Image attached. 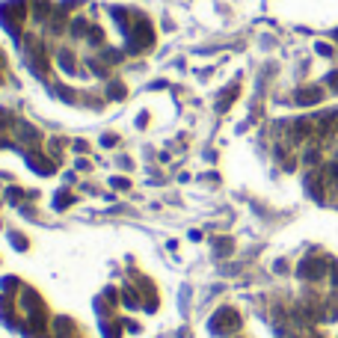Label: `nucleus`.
<instances>
[{
    "mask_svg": "<svg viewBox=\"0 0 338 338\" xmlns=\"http://www.w3.org/2000/svg\"><path fill=\"white\" fill-rule=\"evenodd\" d=\"M104 59H107V62H119V59H122V50H107Z\"/></svg>",
    "mask_w": 338,
    "mask_h": 338,
    "instance_id": "nucleus-16",
    "label": "nucleus"
},
{
    "mask_svg": "<svg viewBox=\"0 0 338 338\" xmlns=\"http://www.w3.org/2000/svg\"><path fill=\"white\" fill-rule=\"evenodd\" d=\"M86 36H89V42H92V45H101V42H104V33H101L98 27H92V30H89Z\"/></svg>",
    "mask_w": 338,
    "mask_h": 338,
    "instance_id": "nucleus-14",
    "label": "nucleus"
},
{
    "mask_svg": "<svg viewBox=\"0 0 338 338\" xmlns=\"http://www.w3.org/2000/svg\"><path fill=\"white\" fill-rule=\"evenodd\" d=\"M59 65H62L68 74H74V71H77V65H74V53H71V50H59Z\"/></svg>",
    "mask_w": 338,
    "mask_h": 338,
    "instance_id": "nucleus-10",
    "label": "nucleus"
},
{
    "mask_svg": "<svg viewBox=\"0 0 338 338\" xmlns=\"http://www.w3.org/2000/svg\"><path fill=\"white\" fill-rule=\"evenodd\" d=\"M15 137H18V145H33V143L42 140V134H39L30 122H18V125H15Z\"/></svg>",
    "mask_w": 338,
    "mask_h": 338,
    "instance_id": "nucleus-5",
    "label": "nucleus"
},
{
    "mask_svg": "<svg viewBox=\"0 0 338 338\" xmlns=\"http://www.w3.org/2000/svg\"><path fill=\"white\" fill-rule=\"evenodd\" d=\"M125 303H128V306H137V303H140V297H137V294L128 288V291H125Z\"/></svg>",
    "mask_w": 338,
    "mask_h": 338,
    "instance_id": "nucleus-18",
    "label": "nucleus"
},
{
    "mask_svg": "<svg viewBox=\"0 0 338 338\" xmlns=\"http://www.w3.org/2000/svg\"><path fill=\"white\" fill-rule=\"evenodd\" d=\"M113 187H119V190H125V187H128V181H125V178H113Z\"/></svg>",
    "mask_w": 338,
    "mask_h": 338,
    "instance_id": "nucleus-21",
    "label": "nucleus"
},
{
    "mask_svg": "<svg viewBox=\"0 0 338 338\" xmlns=\"http://www.w3.org/2000/svg\"><path fill=\"white\" fill-rule=\"evenodd\" d=\"M107 95H110V98H116V101H119V98H125V86H122V83H119V80H116V83H110V89H107Z\"/></svg>",
    "mask_w": 338,
    "mask_h": 338,
    "instance_id": "nucleus-12",
    "label": "nucleus"
},
{
    "mask_svg": "<svg viewBox=\"0 0 338 338\" xmlns=\"http://www.w3.org/2000/svg\"><path fill=\"white\" fill-rule=\"evenodd\" d=\"M65 205H71V196H68V193H65V190H62V193H59V199H56V208H59V211H62V208H65Z\"/></svg>",
    "mask_w": 338,
    "mask_h": 338,
    "instance_id": "nucleus-15",
    "label": "nucleus"
},
{
    "mask_svg": "<svg viewBox=\"0 0 338 338\" xmlns=\"http://www.w3.org/2000/svg\"><path fill=\"white\" fill-rule=\"evenodd\" d=\"M15 125H18V119H15L6 107H0V137H3L6 131H15Z\"/></svg>",
    "mask_w": 338,
    "mask_h": 338,
    "instance_id": "nucleus-9",
    "label": "nucleus"
},
{
    "mask_svg": "<svg viewBox=\"0 0 338 338\" xmlns=\"http://www.w3.org/2000/svg\"><path fill=\"white\" fill-rule=\"evenodd\" d=\"M154 42V30H151V24L140 15H134V24H131V30H128V48L131 50H143V48H148Z\"/></svg>",
    "mask_w": 338,
    "mask_h": 338,
    "instance_id": "nucleus-1",
    "label": "nucleus"
},
{
    "mask_svg": "<svg viewBox=\"0 0 338 338\" xmlns=\"http://www.w3.org/2000/svg\"><path fill=\"white\" fill-rule=\"evenodd\" d=\"M27 163H30L39 175H50V172H53V160L45 157V154H39V151H27Z\"/></svg>",
    "mask_w": 338,
    "mask_h": 338,
    "instance_id": "nucleus-6",
    "label": "nucleus"
},
{
    "mask_svg": "<svg viewBox=\"0 0 338 338\" xmlns=\"http://www.w3.org/2000/svg\"><path fill=\"white\" fill-rule=\"evenodd\" d=\"M83 33H86V18H77L71 24V36H83Z\"/></svg>",
    "mask_w": 338,
    "mask_h": 338,
    "instance_id": "nucleus-13",
    "label": "nucleus"
},
{
    "mask_svg": "<svg viewBox=\"0 0 338 338\" xmlns=\"http://www.w3.org/2000/svg\"><path fill=\"white\" fill-rule=\"evenodd\" d=\"M235 95H238V86H232V89H226L223 95H220V104H217V110H226L232 101H235Z\"/></svg>",
    "mask_w": 338,
    "mask_h": 338,
    "instance_id": "nucleus-11",
    "label": "nucleus"
},
{
    "mask_svg": "<svg viewBox=\"0 0 338 338\" xmlns=\"http://www.w3.org/2000/svg\"><path fill=\"white\" fill-rule=\"evenodd\" d=\"M12 243H15L18 249H27V238H24V235H12Z\"/></svg>",
    "mask_w": 338,
    "mask_h": 338,
    "instance_id": "nucleus-17",
    "label": "nucleus"
},
{
    "mask_svg": "<svg viewBox=\"0 0 338 338\" xmlns=\"http://www.w3.org/2000/svg\"><path fill=\"white\" fill-rule=\"evenodd\" d=\"M324 98V92L321 89H315V86H309V89H300L297 92V104H318Z\"/></svg>",
    "mask_w": 338,
    "mask_h": 338,
    "instance_id": "nucleus-8",
    "label": "nucleus"
},
{
    "mask_svg": "<svg viewBox=\"0 0 338 338\" xmlns=\"http://www.w3.org/2000/svg\"><path fill=\"white\" fill-rule=\"evenodd\" d=\"M27 56H30V68L39 74V77H45L48 74V56H45V48L30 36L27 39Z\"/></svg>",
    "mask_w": 338,
    "mask_h": 338,
    "instance_id": "nucleus-4",
    "label": "nucleus"
},
{
    "mask_svg": "<svg viewBox=\"0 0 338 338\" xmlns=\"http://www.w3.org/2000/svg\"><path fill=\"white\" fill-rule=\"evenodd\" d=\"M327 83H330V86H333V89L338 92V71H333V74L327 77Z\"/></svg>",
    "mask_w": 338,
    "mask_h": 338,
    "instance_id": "nucleus-19",
    "label": "nucleus"
},
{
    "mask_svg": "<svg viewBox=\"0 0 338 338\" xmlns=\"http://www.w3.org/2000/svg\"><path fill=\"white\" fill-rule=\"evenodd\" d=\"M24 15H27L24 0H9V3H0V24H3L12 36H18V33H21V21H24Z\"/></svg>",
    "mask_w": 338,
    "mask_h": 338,
    "instance_id": "nucleus-2",
    "label": "nucleus"
},
{
    "mask_svg": "<svg viewBox=\"0 0 338 338\" xmlns=\"http://www.w3.org/2000/svg\"><path fill=\"white\" fill-rule=\"evenodd\" d=\"M324 273H327V270H324V261L309 258V261L300 264V276H306V279H318V276H324Z\"/></svg>",
    "mask_w": 338,
    "mask_h": 338,
    "instance_id": "nucleus-7",
    "label": "nucleus"
},
{
    "mask_svg": "<svg viewBox=\"0 0 338 338\" xmlns=\"http://www.w3.org/2000/svg\"><path fill=\"white\" fill-rule=\"evenodd\" d=\"M241 327V321H238V315L232 312V309H223V312H217L214 318H211V333L214 336H229V333H235Z\"/></svg>",
    "mask_w": 338,
    "mask_h": 338,
    "instance_id": "nucleus-3",
    "label": "nucleus"
},
{
    "mask_svg": "<svg viewBox=\"0 0 338 338\" xmlns=\"http://www.w3.org/2000/svg\"><path fill=\"white\" fill-rule=\"evenodd\" d=\"M318 53H324V56H330V53H333V48H330V45H318Z\"/></svg>",
    "mask_w": 338,
    "mask_h": 338,
    "instance_id": "nucleus-20",
    "label": "nucleus"
}]
</instances>
